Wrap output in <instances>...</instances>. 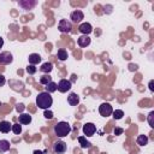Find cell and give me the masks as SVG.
Wrapping results in <instances>:
<instances>
[{
  "label": "cell",
  "instance_id": "cell-1",
  "mask_svg": "<svg viewBox=\"0 0 154 154\" xmlns=\"http://www.w3.org/2000/svg\"><path fill=\"white\" fill-rule=\"evenodd\" d=\"M53 103V99L49 93L47 91H42V93H38V95L36 96V106L38 108H42V109H48Z\"/></svg>",
  "mask_w": 154,
  "mask_h": 154
},
{
  "label": "cell",
  "instance_id": "cell-2",
  "mask_svg": "<svg viewBox=\"0 0 154 154\" xmlns=\"http://www.w3.org/2000/svg\"><path fill=\"white\" fill-rule=\"evenodd\" d=\"M71 125L67 122H59L55 126H54V134L58 137H65L71 132Z\"/></svg>",
  "mask_w": 154,
  "mask_h": 154
},
{
  "label": "cell",
  "instance_id": "cell-3",
  "mask_svg": "<svg viewBox=\"0 0 154 154\" xmlns=\"http://www.w3.org/2000/svg\"><path fill=\"white\" fill-rule=\"evenodd\" d=\"M58 29H59L60 32H65V34L71 32V30H72V23L69 22L67 19H60V22L58 24Z\"/></svg>",
  "mask_w": 154,
  "mask_h": 154
},
{
  "label": "cell",
  "instance_id": "cell-4",
  "mask_svg": "<svg viewBox=\"0 0 154 154\" xmlns=\"http://www.w3.org/2000/svg\"><path fill=\"white\" fill-rule=\"evenodd\" d=\"M99 112H100V114H101L102 117H108V116L112 114L113 108H112L111 103H108V102H103V103H101V105L99 106Z\"/></svg>",
  "mask_w": 154,
  "mask_h": 154
},
{
  "label": "cell",
  "instance_id": "cell-5",
  "mask_svg": "<svg viewBox=\"0 0 154 154\" xmlns=\"http://www.w3.org/2000/svg\"><path fill=\"white\" fill-rule=\"evenodd\" d=\"M18 5L24 11H28V10H32L37 5V1L36 0H20V1H18Z\"/></svg>",
  "mask_w": 154,
  "mask_h": 154
},
{
  "label": "cell",
  "instance_id": "cell-6",
  "mask_svg": "<svg viewBox=\"0 0 154 154\" xmlns=\"http://www.w3.org/2000/svg\"><path fill=\"white\" fill-rule=\"evenodd\" d=\"M66 149H67V146L64 141H58L53 144V152L55 154H63L66 152Z\"/></svg>",
  "mask_w": 154,
  "mask_h": 154
},
{
  "label": "cell",
  "instance_id": "cell-7",
  "mask_svg": "<svg viewBox=\"0 0 154 154\" xmlns=\"http://www.w3.org/2000/svg\"><path fill=\"white\" fill-rule=\"evenodd\" d=\"M12 61H13V55H12L10 52L5 51V52H1V53H0V64H2V65H8V64H11Z\"/></svg>",
  "mask_w": 154,
  "mask_h": 154
},
{
  "label": "cell",
  "instance_id": "cell-8",
  "mask_svg": "<svg viewBox=\"0 0 154 154\" xmlns=\"http://www.w3.org/2000/svg\"><path fill=\"white\" fill-rule=\"evenodd\" d=\"M71 88H72V87H71V82L67 81V79H60L59 83H58V90H59L60 93H66V91H69Z\"/></svg>",
  "mask_w": 154,
  "mask_h": 154
},
{
  "label": "cell",
  "instance_id": "cell-9",
  "mask_svg": "<svg viewBox=\"0 0 154 154\" xmlns=\"http://www.w3.org/2000/svg\"><path fill=\"white\" fill-rule=\"evenodd\" d=\"M95 131H96V126L93 123H85L83 125V132H84L85 136L90 137V136H93L95 134Z\"/></svg>",
  "mask_w": 154,
  "mask_h": 154
},
{
  "label": "cell",
  "instance_id": "cell-10",
  "mask_svg": "<svg viewBox=\"0 0 154 154\" xmlns=\"http://www.w3.org/2000/svg\"><path fill=\"white\" fill-rule=\"evenodd\" d=\"M70 18H71L72 23H76V24H77V23H79V22L84 18V14H83V12H82L81 10H75V11L71 12Z\"/></svg>",
  "mask_w": 154,
  "mask_h": 154
},
{
  "label": "cell",
  "instance_id": "cell-11",
  "mask_svg": "<svg viewBox=\"0 0 154 154\" xmlns=\"http://www.w3.org/2000/svg\"><path fill=\"white\" fill-rule=\"evenodd\" d=\"M78 30L83 34V35H89L91 31H93V26L90 23H82L78 28Z\"/></svg>",
  "mask_w": 154,
  "mask_h": 154
},
{
  "label": "cell",
  "instance_id": "cell-12",
  "mask_svg": "<svg viewBox=\"0 0 154 154\" xmlns=\"http://www.w3.org/2000/svg\"><path fill=\"white\" fill-rule=\"evenodd\" d=\"M67 102L71 106H77L79 103V96L77 95V93H70L67 96Z\"/></svg>",
  "mask_w": 154,
  "mask_h": 154
},
{
  "label": "cell",
  "instance_id": "cell-13",
  "mask_svg": "<svg viewBox=\"0 0 154 154\" xmlns=\"http://www.w3.org/2000/svg\"><path fill=\"white\" fill-rule=\"evenodd\" d=\"M77 42H78V46L79 47H87V46L90 45V37L88 35H82V36L78 37Z\"/></svg>",
  "mask_w": 154,
  "mask_h": 154
},
{
  "label": "cell",
  "instance_id": "cell-14",
  "mask_svg": "<svg viewBox=\"0 0 154 154\" xmlns=\"http://www.w3.org/2000/svg\"><path fill=\"white\" fill-rule=\"evenodd\" d=\"M18 122L19 124H23V125H28L31 123V116L28 114V113H23L18 117Z\"/></svg>",
  "mask_w": 154,
  "mask_h": 154
},
{
  "label": "cell",
  "instance_id": "cell-15",
  "mask_svg": "<svg viewBox=\"0 0 154 154\" xmlns=\"http://www.w3.org/2000/svg\"><path fill=\"white\" fill-rule=\"evenodd\" d=\"M11 128H12V124H10V122H7V120H1L0 122V132L7 134V132H10Z\"/></svg>",
  "mask_w": 154,
  "mask_h": 154
},
{
  "label": "cell",
  "instance_id": "cell-16",
  "mask_svg": "<svg viewBox=\"0 0 154 154\" xmlns=\"http://www.w3.org/2000/svg\"><path fill=\"white\" fill-rule=\"evenodd\" d=\"M28 59H29V64H30V65H37V64L41 61V57H40V54H37V53H31Z\"/></svg>",
  "mask_w": 154,
  "mask_h": 154
},
{
  "label": "cell",
  "instance_id": "cell-17",
  "mask_svg": "<svg viewBox=\"0 0 154 154\" xmlns=\"http://www.w3.org/2000/svg\"><path fill=\"white\" fill-rule=\"evenodd\" d=\"M52 70H53V64L49 63V61L43 63V64L41 65V67H40V71L45 72V75H49V72H51Z\"/></svg>",
  "mask_w": 154,
  "mask_h": 154
},
{
  "label": "cell",
  "instance_id": "cell-18",
  "mask_svg": "<svg viewBox=\"0 0 154 154\" xmlns=\"http://www.w3.org/2000/svg\"><path fill=\"white\" fill-rule=\"evenodd\" d=\"M10 142L7 140H0V153H5L7 150H10Z\"/></svg>",
  "mask_w": 154,
  "mask_h": 154
},
{
  "label": "cell",
  "instance_id": "cell-19",
  "mask_svg": "<svg viewBox=\"0 0 154 154\" xmlns=\"http://www.w3.org/2000/svg\"><path fill=\"white\" fill-rule=\"evenodd\" d=\"M58 90V84L55 83V82H49L48 84H46V91L47 93H54V91H57Z\"/></svg>",
  "mask_w": 154,
  "mask_h": 154
},
{
  "label": "cell",
  "instance_id": "cell-20",
  "mask_svg": "<svg viewBox=\"0 0 154 154\" xmlns=\"http://www.w3.org/2000/svg\"><path fill=\"white\" fill-rule=\"evenodd\" d=\"M67 57H69V54H67V52H66L64 48H60V49L58 51V53H57V58H58L59 60H61V61L66 60Z\"/></svg>",
  "mask_w": 154,
  "mask_h": 154
},
{
  "label": "cell",
  "instance_id": "cell-21",
  "mask_svg": "<svg viewBox=\"0 0 154 154\" xmlns=\"http://www.w3.org/2000/svg\"><path fill=\"white\" fill-rule=\"evenodd\" d=\"M78 142H79V144H81L82 148H90L91 147V143L89 141H87V138L84 136H79L78 137Z\"/></svg>",
  "mask_w": 154,
  "mask_h": 154
},
{
  "label": "cell",
  "instance_id": "cell-22",
  "mask_svg": "<svg viewBox=\"0 0 154 154\" xmlns=\"http://www.w3.org/2000/svg\"><path fill=\"white\" fill-rule=\"evenodd\" d=\"M148 141H149V140H148V137H147L146 135H140V136L137 137V144L141 146V147L148 144Z\"/></svg>",
  "mask_w": 154,
  "mask_h": 154
},
{
  "label": "cell",
  "instance_id": "cell-23",
  "mask_svg": "<svg viewBox=\"0 0 154 154\" xmlns=\"http://www.w3.org/2000/svg\"><path fill=\"white\" fill-rule=\"evenodd\" d=\"M49 82H52V77L49 76V75H42L41 77H40V83L41 84H48Z\"/></svg>",
  "mask_w": 154,
  "mask_h": 154
},
{
  "label": "cell",
  "instance_id": "cell-24",
  "mask_svg": "<svg viewBox=\"0 0 154 154\" xmlns=\"http://www.w3.org/2000/svg\"><path fill=\"white\" fill-rule=\"evenodd\" d=\"M112 114H113V118L118 120V119H122V118H123L124 112H123L122 109H116V111H113V112H112Z\"/></svg>",
  "mask_w": 154,
  "mask_h": 154
},
{
  "label": "cell",
  "instance_id": "cell-25",
  "mask_svg": "<svg viewBox=\"0 0 154 154\" xmlns=\"http://www.w3.org/2000/svg\"><path fill=\"white\" fill-rule=\"evenodd\" d=\"M11 130H12L16 135H19V134L22 132V125H19V124H12Z\"/></svg>",
  "mask_w": 154,
  "mask_h": 154
},
{
  "label": "cell",
  "instance_id": "cell-26",
  "mask_svg": "<svg viewBox=\"0 0 154 154\" xmlns=\"http://www.w3.org/2000/svg\"><path fill=\"white\" fill-rule=\"evenodd\" d=\"M36 71H37V67L35 66V65H28L26 66V72L29 73V75H34V73H36Z\"/></svg>",
  "mask_w": 154,
  "mask_h": 154
},
{
  "label": "cell",
  "instance_id": "cell-27",
  "mask_svg": "<svg viewBox=\"0 0 154 154\" xmlns=\"http://www.w3.org/2000/svg\"><path fill=\"white\" fill-rule=\"evenodd\" d=\"M153 117H154V111H152L149 114H148V123L152 128H154V123H153Z\"/></svg>",
  "mask_w": 154,
  "mask_h": 154
},
{
  "label": "cell",
  "instance_id": "cell-28",
  "mask_svg": "<svg viewBox=\"0 0 154 154\" xmlns=\"http://www.w3.org/2000/svg\"><path fill=\"white\" fill-rule=\"evenodd\" d=\"M47 119H52L53 118V112L52 111H48V109H45V114H43Z\"/></svg>",
  "mask_w": 154,
  "mask_h": 154
},
{
  "label": "cell",
  "instance_id": "cell-29",
  "mask_svg": "<svg viewBox=\"0 0 154 154\" xmlns=\"http://www.w3.org/2000/svg\"><path fill=\"white\" fill-rule=\"evenodd\" d=\"M123 131H124V130H123L122 128H116V129H114V134H116V135H122Z\"/></svg>",
  "mask_w": 154,
  "mask_h": 154
},
{
  "label": "cell",
  "instance_id": "cell-30",
  "mask_svg": "<svg viewBox=\"0 0 154 154\" xmlns=\"http://www.w3.org/2000/svg\"><path fill=\"white\" fill-rule=\"evenodd\" d=\"M5 83H6V79H5L4 75H0V87H2Z\"/></svg>",
  "mask_w": 154,
  "mask_h": 154
},
{
  "label": "cell",
  "instance_id": "cell-31",
  "mask_svg": "<svg viewBox=\"0 0 154 154\" xmlns=\"http://www.w3.org/2000/svg\"><path fill=\"white\" fill-rule=\"evenodd\" d=\"M16 109H17L18 112H19V111H23V109H24V105H23V103H18L17 107H16Z\"/></svg>",
  "mask_w": 154,
  "mask_h": 154
},
{
  "label": "cell",
  "instance_id": "cell-32",
  "mask_svg": "<svg viewBox=\"0 0 154 154\" xmlns=\"http://www.w3.org/2000/svg\"><path fill=\"white\" fill-rule=\"evenodd\" d=\"M153 83H154V82H153V81H150V82H149V89H150V90H152V91H153V90H154V87H153Z\"/></svg>",
  "mask_w": 154,
  "mask_h": 154
},
{
  "label": "cell",
  "instance_id": "cell-33",
  "mask_svg": "<svg viewBox=\"0 0 154 154\" xmlns=\"http://www.w3.org/2000/svg\"><path fill=\"white\" fill-rule=\"evenodd\" d=\"M130 70H131V71H134V70L136 71V70H137V66H136V65H135V66H134V65H130Z\"/></svg>",
  "mask_w": 154,
  "mask_h": 154
},
{
  "label": "cell",
  "instance_id": "cell-34",
  "mask_svg": "<svg viewBox=\"0 0 154 154\" xmlns=\"http://www.w3.org/2000/svg\"><path fill=\"white\" fill-rule=\"evenodd\" d=\"M2 46H4V40H2V37L0 36V48H1Z\"/></svg>",
  "mask_w": 154,
  "mask_h": 154
},
{
  "label": "cell",
  "instance_id": "cell-35",
  "mask_svg": "<svg viewBox=\"0 0 154 154\" xmlns=\"http://www.w3.org/2000/svg\"><path fill=\"white\" fill-rule=\"evenodd\" d=\"M34 154H43V152H41V150H34Z\"/></svg>",
  "mask_w": 154,
  "mask_h": 154
},
{
  "label": "cell",
  "instance_id": "cell-36",
  "mask_svg": "<svg viewBox=\"0 0 154 154\" xmlns=\"http://www.w3.org/2000/svg\"><path fill=\"white\" fill-rule=\"evenodd\" d=\"M71 77H72V78H71V81H70V82H75V81H76V76H75V75H72Z\"/></svg>",
  "mask_w": 154,
  "mask_h": 154
}]
</instances>
